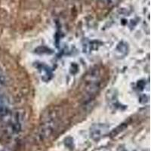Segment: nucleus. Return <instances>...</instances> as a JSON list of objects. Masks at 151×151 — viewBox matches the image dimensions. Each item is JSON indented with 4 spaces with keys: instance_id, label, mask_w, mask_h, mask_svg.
Returning <instances> with one entry per match:
<instances>
[{
    "instance_id": "obj_1",
    "label": "nucleus",
    "mask_w": 151,
    "mask_h": 151,
    "mask_svg": "<svg viewBox=\"0 0 151 151\" xmlns=\"http://www.w3.org/2000/svg\"><path fill=\"white\" fill-rule=\"evenodd\" d=\"M100 83H101V78H100L99 73L98 71L97 72L92 71L89 74H88L85 78L83 86V91L86 93L87 96H92L94 94H96V92H98Z\"/></svg>"
},
{
    "instance_id": "obj_2",
    "label": "nucleus",
    "mask_w": 151,
    "mask_h": 151,
    "mask_svg": "<svg viewBox=\"0 0 151 151\" xmlns=\"http://www.w3.org/2000/svg\"><path fill=\"white\" fill-rule=\"evenodd\" d=\"M58 126L56 116H52L51 114L45 117L40 129V134L43 138H46L53 134Z\"/></svg>"
},
{
    "instance_id": "obj_3",
    "label": "nucleus",
    "mask_w": 151,
    "mask_h": 151,
    "mask_svg": "<svg viewBox=\"0 0 151 151\" xmlns=\"http://www.w3.org/2000/svg\"><path fill=\"white\" fill-rule=\"evenodd\" d=\"M109 127L103 123L94 124L90 129V136L94 141H98L107 133Z\"/></svg>"
},
{
    "instance_id": "obj_4",
    "label": "nucleus",
    "mask_w": 151,
    "mask_h": 151,
    "mask_svg": "<svg viewBox=\"0 0 151 151\" xmlns=\"http://www.w3.org/2000/svg\"><path fill=\"white\" fill-rule=\"evenodd\" d=\"M9 114V105L7 98L0 93V118L8 116Z\"/></svg>"
},
{
    "instance_id": "obj_5",
    "label": "nucleus",
    "mask_w": 151,
    "mask_h": 151,
    "mask_svg": "<svg viewBox=\"0 0 151 151\" xmlns=\"http://www.w3.org/2000/svg\"><path fill=\"white\" fill-rule=\"evenodd\" d=\"M102 2H104V4L107 5H114L116 4L117 0H101Z\"/></svg>"
},
{
    "instance_id": "obj_6",
    "label": "nucleus",
    "mask_w": 151,
    "mask_h": 151,
    "mask_svg": "<svg viewBox=\"0 0 151 151\" xmlns=\"http://www.w3.org/2000/svg\"><path fill=\"white\" fill-rule=\"evenodd\" d=\"M3 79H2V76L0 74V85H2L3 83Z\"/></svg>"
}]
</instances>
